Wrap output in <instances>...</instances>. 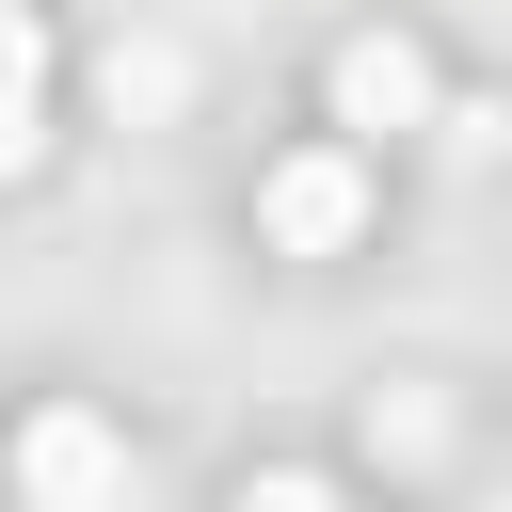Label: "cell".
Here are the masks:
<instances>
[{
  "label": "cell",
  "instance_id": "5",
  "mask_svg": "<svg viewBox=\"0 0 512 512\" xmlns=\"http://www.w3.org/2000/svg\"><path fill=\"white\" fill-rule=\"evenodd\" d=\"M224 512H352V496H336V480H320V464H256V480H240V496H224Z\"/></svg>",
  "mask_w": 512,
  "mask_h": 512
},
{
  "label": "cell",
  "instance_id": "2",
  "mask_svg": "<svg viewBox=\"0 0 512 512\" xmlns=\"http://www.w3.org/2000/svg\"><path fill=\"white\" fill-rule=\"evenodd\" d=\"M256 240H272V256H352V240H368V160H352V144H288V160L256 176Z\"/></svg>",
  "mask_w": 512,
  "mask_h": 512
},
{
  "label": "cell",
  "instance_id": "3",
  "mask_svg": "<svg viewBox=\"0 0 512 512\" xmlns=\"http://www.w3.org/2000/svg\"><path fill=\"white\" fill-rule=\"evenodd\" d=\"M320 112H336V144H384V128H416V112H432V48H416V32H336V64H320Z\"/></svg>",
  "mask_w": 512,
  "mask_h": 512
},
{
  "label": "cell",
  "instance_id": "1",
  "mask_svg": "<svg viewBox=\"0 0 512 512\" xmlns=\"http://www.w3.org/2000/svg\"><path fill=\"white\" fill-rule=\"evenodd\" d=\"M16 496L32 512H128V432L96 400H32L16 416Z\"/></svg>",
  "mask_w": 512,
  "mask_h": 512
},
{
  "label": "cell",
  "instance_id": "4",
  "mask_svg": "<svg viewBox=\"0 0 512 512\" xmlns=\"http://www.w3.org/2000/svg\"><path fill=\"white\" fill-rule=\"evenodd\" d=\"M32 160H48V16L0 0V176H32Z\"/></svg>",
  "mask_w": 512,
  "mask_h": 512
}]
</instances>
